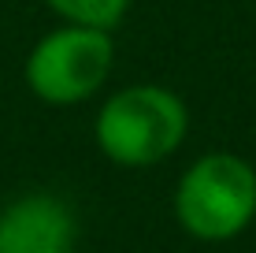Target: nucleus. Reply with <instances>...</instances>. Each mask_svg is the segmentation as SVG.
I'll return each mask as SVG.
<instances>
[{
	"label": "nucleus",
	"mask_w": 256,
	"mask_h": 253,
	"mask_svg": "<svg viewBox=\"0 0 256 253\" xmlns=\"http://www.w3.org/2000/svg\"><path fill=\"white\" fill-rule=\"evenodd\" d=\"M74 208L56 194H22L0 208V253H74Z\"/></svg>",
	"instance_id": "4"
},
{
	"label": "nucleus",
	"mask_w": 256,
	"mask_h": 253,
	"mask_svg": "<svg viewBox=\"0 0 256 253\" xmlns=\"http://www.w3.org/2000/svg\"><path fill=\"white\" fill-rule=\"evenodd\" d=\"M174 220L200 242L238 238L256 220V168L238 153H204L174 186Z\"/></svg>",
	"instance_id": "2"
},
{
	"label": "nucleus",
	"mask_w": 256,
	"mask_h": 253,
	"mask_svg": "<svg viewBox=\"0 0 256 253\" xmlns=\"http://www.w3.org/2000/svg\"><path fill=\"white\" fill-rule=\"evenodd\" d=\"M112 67H116L112 30L60 23L56 30L41 34L26 52L22 82L34 97L52 108H74L104 90Z\"/></svg>",
	"instance_id": "3"
},
{
	"label": "nucleus",
	"mask_w": 256,
	"mask_h": 253,
	"mask_svg": "<svg viewBox=\"0 0 256 253\" xmlns=\"http://www.w3.org/2000/svg\"><path fill=\"white\" fill-rule=\"evenodd\" d=\"M190 130V108L174 90L160 82H134L116 90L96 108L93 138L96 149L119 168H156Z\"/></svg>",
	"instance_id": "1"
},
{
	"label": "nucleus",
	"mask_w": 256,
	"mask_h": 253,
	"mask_svg": "<svg viewBox=\"0 0 256 253\" xmlns=\"http://www.w3.org/2000/svg\"><path fill=\"white\" fill-rule=\"evenodd\" d=\"M56 19L78 23V26H100V30H116L134 8V0H41Z\"/></svg>",
	"instance_id": "5"
}]
</instances>
